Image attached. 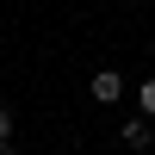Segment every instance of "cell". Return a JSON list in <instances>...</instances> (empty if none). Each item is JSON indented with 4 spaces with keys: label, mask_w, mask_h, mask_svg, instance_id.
<instances>
[{
    "label": "cell",
    "mask_w": 155,
    "mask_h": 155,
    "mask_svg": "<svg viewBox=\"0 0 155 155\" xmlns=\"http://www.w3.org/2000/svg\"><path fill=\"white\" fill-rule=\"evenodd\" d=\"M137 106H143V118H155V81H143V87H137Z\"/></svg>",
    "instance_id": "cell-3"
},
{
    "label": "cell",
    "mask_w": 155,
    "mask_h": 155,
    "mask_svg": "<svg viewBox=\"0 0 155 155\" xmlns=\"http://www.w3.org/2000/svg\"><path fill=\"white\" fill-rule=\"evenodd\" d=\"M0 143H12V112L0 106Z\"/></svg>",
    "instance_id": "cell-4"
},
{
    "label": "cell",
    "mask_w": 155,
    "mask_h": 155,
    "mask_svg": "<svg viewBox=\"0 0 155 155\" xmlns=\"http://www.w3.org/2000/svg\"><path fill=\"white\" fill-rule=\"evenodd\" d=\"M87 87H93V99H99V106H118V99H124V74H118V68H99Z\"/></svg>",
    "instance_id": "cell-1"
},
{
    "label": "cell",
    "mask_w": 155,
    "mask_h": 155,
    "mask_svg": "<svg viewBox=\"0 0 155 155\" xmlns=\"http://www.w3.org/2000/svg\"><path fill=\"white\" fill-rule=\"evenodd\" d=\"M124 143H130V149H149L155 143V124L149 118H130V124H124Z\"/></svg>",
    "instance_id": "cell-2"
}]
</instances>
